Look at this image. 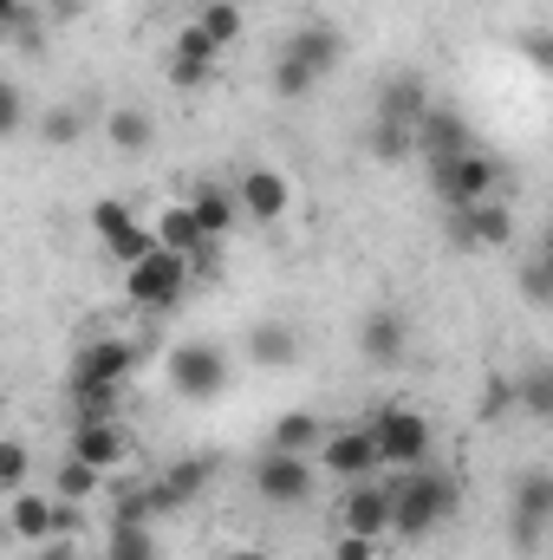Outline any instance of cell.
<instances>
[{
  "mask_svg": "<svg viewBox=\"0 0 553 560\" xmlns=\"http://www.w3.org/2000/svg\"><path fill=\"white\" fill-rule=\"evenodd\" d=\"M449 242L456 248H508L515 242V209L502 196L469 202V209H449Z\"/></svg>",
  "mask_w": 553,
  "mask_h": 560,
  "instance_id": "cell-12",
  "label": "cell"
},
{
  "mask_svg": "<svg viewBox=\"0 0 553 560\" xmlns=\"http://www.w3.org/2000/svg\"><path fill=\"white\" fill-rule=\"evenodd\" d=\"M26 20V0H0V33H13Z\"/></svg>",
  "mask_w": 553,
  "mask_h": 560,
  "instance_id": "cell-42",
  "label": "cell"
},
{
  "mask_svg": "<svg viewBox=\"0 0 553 560\" xmlns=\"http://www.w3.org/2000/svg\"><path fill=\"white\" fill-rule=\"evenodd\" d=\"M183 209H189V222L202 229V242H215V235H228V229L242 222V215H235V196H228V189H215V183H202Z\"/></svg>",
  "mask_w": 553,
  "mask_h": 560,
  "instance_id": "cell-23",
  "label": "cell"
},
{
  "mask_svg": "<svg viewBox=\"0 0 553 560\" xmlns=\"http://www.w3.org/2000/svg\"><path fill=\"white\" fill-rule=\"evenodd\" d=\"M92 235H98V248L118 261V268H131L138 255H150L156 242H150V222H138V209L131 202H118V196H105V202H92Z\"/></svg>",
  "mask_w": 553,
  "mask_h": 560,
  "instance_id": "cell-7",
  "label": "cell"
},
{
  "mask_svg": "<svg viewBox=\"0 0 553 560\" xmlns=\"http://www.w3.org/2000/svg\"><path fill=\"white\" fill-rule=\"evenodd\" d=\"M66 456H79V463H92V469H118L125 456H131V430L118 418H105V423H72V443H66Z\"/></svg>",
  "mask_w": 553,
  "mask_h": 560,
  "instance_id": "cell-17",
  "label": "cell"
},
{
  "mask_svg": "<svg viewBox=\"0 0 553 560\" xmlns=\"http://www.w3.org/2000/svg\"><path fill=\"white\" fill-rule=\"evenodd\" d=\"M339 535H358V541H385L391 535V502H385V482H345L339 495Z\"/></svg>",
  "mask_w": 553,
  "mask_h": 560,
  "instance_id": "cell-15",
  "label": "cell"
},
{
  "mask_svg": "<svg viewBox=\"0 0 553 560\" xmlns=\"http://www.w3.org/2000/svg\"><path fill=\"white\" fill-rule=\"evenodd\" d=\"M319 436H326V423L313 411H280L268 423V450H280V456H306V450H319Z\"/></svg>",
  "mask_w": 553,
  "mask_h": 560,
  "instance_id": "cell-24",
  "label": "cell"
},
{
  "mask_svg": "<svg viewBox=\"0 0 553 560\" xmlns=\"http://www.w3.org/2000/svg\"><path fill=\"white\" fill-rule=\"evenodd\" d=\"M385 502H391V535L423 541V535H436V528L456 515L462 482H456L449 469H423V463H416V469H391Z\"/></svg>",
  "mask_w": 553,
  "mask_h": 560,
  "instance_id": "cell-1",
  "label": "cell"
},
{
  "mask_svg": "<svg viewBox=\"0 0 553 560\" xmlns=\"http://www.w3.org/2000/svg\"><path fill=\"white\" fill-rule=\"evenodd\" d=\"M131 372H138V346H131V339H118V332H98V339H85V346H79L72 378H66V385H105V392H125V385H131Z\"/></svg>",
  "mask_w": 553,
  "mask_h": 560,
  "instance_id": "cell-8",
  "label": "cell"
},
{
  "mask_svg": "<svg viewBox=\"0 0 553 560\" xmlns=\"http://www.w3.org/2000/svg\"><path fill=\"white\" fill-rule=\"evenodd\" d=\"M515 405H521L534 423L553 418V372H548V365H528V372L515 378Z\"/></svg>",
  "mask_w": 553,
  "mask_h": 560,
  "instance_id": "cell-29",
  "label": "cell"
},
{
  "mask_svg": "<svg viewBox=\"0 0 553 560\" xmlns=\"http://www.w3.org/2000/svg\"><path fill=\"white\" fill-rule=\"evenodd\" d=\"M416 150H423V156H430V163H443V156H456V150H469V118H462V112H449V105H430V112H423V118H416Z\"/></svg>",
  "mask_w": 553,
  "mask_h": 560,
  "instance_id": "cell-19",
  "label": "cell"
},
{
  "mask_svg": "<svg viewBox=\"0 0 553 560\" xmlns=\"http://www.w3.org/2000/svg\"><path fill=\"white\" fill-rule=\"evenodd\" d=\"M7 541H13V535H7V515H0V548H7Z\"/></svg>",
  "mask_w": 553,
  "mask_h": 560,
  "instance_id": "cell-44",
  "label": "cell"
},
{
  "mask_svg": "<svg viewBox=\"0 0 553 560\" xmlns=\"http://www.w3.org/2000/svg\"><path fill=\"white\" fill-rule=\"evenodd\" d=\"M20 131H26V92L13 79H0V143L20 138Z\"/></svg>",
  "mask_w": 553,
  "mask_h": 560,
  "instance_id": "cell-36",
  "label": "cell"
},
{
  "mask_svg": "<svg viewBox=\"0 0 553 560\" xmlns=\"http://www.w3.org/2000/svg\"><path fill=\"white\" fill-rule=\"evenodd\" d=\"M378 555V541H358V535H339L332 541V560H372Z\"/></svg>",
  "mask_w": 553,
  "mask_h": 560,
  "instance_id": "cell-40",
  "label": "cell"
},
{
  "mask_svg": "<svg viewBox=\"0 0 553 560\" xmlns=\"http://www.w3.org/2000/svg\"><path fill=\"white\" fill-rule=\"evenodd\" d=\"M196 26L209 33V46H215V52H228V46L242 39V0H202Z\"/></svg>",
  "mask_w": 553,
  "mask_h": 560,
  "instance_id": "cell-28",
  "label": "cell"
},
{
  "mask_svg": "<svg viewBox=\"0 0 553 560\" xmlns=\"http://www.w3.org/2000/svg\"><path fill=\"white\" fill-rule=\"evenodd\" d=\"M150 522H156L150 489H125V495L111 502V528H150Z\"/></svg>",
  "mask_w": 553,
  "mask_h": 560,
  "instance_id": "cell-34",
  "label": "cell"
},
{
  "mask_svg": "<svg viewBox=\"0 0 553 560\" xmlns=\"http://www.w3.org/2000/svg\"><path fill=\"white\" fill-rule=\"evenodd\" d=\"M105 560H156V541H150V528H111V541H105Z\"/></svg>",
  "mask_w": 553,
  "mask_h": 560,
  "instance_id": "cell-35",
  "label": "cell"
},
{
  "mask_svg": "<svg viewBox=\"0 0 553 560\" xmlns=\"http://www.w3.org/2000/svg\"><path fill=\"white\" fill-rule=\"evenodd\" d=\"M150 242H156V248H176V255H196V248H202V229L189 222V209H183V202H169V209H156Z\"/></svg>",
  "mask_w": 553,
  "mask_h": 560,
  "instance_id": "cell-25",
  "label": "cell"
},
{
  "mask_svg": "<svg viewBox=\"0 0 553 560\" xmlns=\"http://www.w3.org/2000/svg\"><path fill=\"white\" fill-rule=\"evenodd\" d=\"M98 489H105V469H92V463L66 456V463L52 469V489H46V495H59V502H92Z\"/></svg>",
  "mask_w": 553,
  "mask_h": 560,
  "instance_id": "cell-27",
  "label": "cell"
},
{
  "mask_svg": "<svg viewBox=\"0 0 553 560\" xmlns=\"http://www.w3.org/2000/svg\"><path fill=\"white\" fill-rule=\"evenodd\" d=\"M299 326L293 319H261L255 332H248V359L261 365V372H293L299 365Z\"/></svg>",
  "mask_w": 553,
  "mask_h": 560,
  "instance_id": "cell-20",
  "label": "cell"
},
{
  "mask_svg": "<svg viewBox=\"0 0 553 560\" xmlns=\"http://www.w3.org/2000/svg\"><path fill=\"white\" fill-rule=\"evenodd\" d=\"M502 163L489 156V150H456V156H443V163H430V189H436V202L443 209H469V202H489V196H502Z\"/></svg>",
  "mask_w": 553,
  "mask_h": 560,
  "instance_id": "cell-2",
  "label": "cell"
},
{
  "mask_svg": "<svg viewBox=\"0 0 553 560\" xmlns=\"http://www.w3.org/2000/svg\"><path fill=\"white\" fill-rule=\"evenodd\" d=\"M502 411H515V378H489V392H482V423H495Z\"/></svg>",
  "mask_w": 553,
  "mask_h": 560,
  "instance_id": "cell-38",
  "label": "cell"
},
{
  "mask_svg": "<svg viewBox=\"0 0 553 560\" xmlns=\"http://www.w3.org/2000/svg\"><path fill=\"white\" fill-rule=\"evenodd\" d=\"M521 293H528L534 306H548V300H553V261H548V255L521 261Z\"/></svg>",
  "mask_w": 553,
  "mask_h": 560,
  "instance_id": "cell-37",
  "label": "cell"
},
{
  "mask_svg": "<svg viewBox=\"0 0 553 560\" xmlns=\"http://www.w3.org/2000/svg\"><path fill=\"white\" fill-rule=\"evenodd\" d=\"M235 215L242 222H255V229H274V222H286L293 215V183L280 176L274 163H248L242 176H235Z\"/></svg>",
  "mask_w": 553,
  "mask_h": 560,
  "instance_id": "cell-6",
  "label": "cell"
},
{
  "mask_svg": "<svg viewBox=\"0 0 553 560\" xmlns=\"http://www.w3.org/2000/svg\"><path fill=\"white\" fill-rule=\"evenodd\" d=\"M7 535L26 541V548L52 541V495H39V489H13V495H7Z\"/></svg>",
  "mask_w": 553,
  "mask_h": 560,
  "instance_id": "cell-22",
  "label": "cell"
},
{
  "mask_svg": "<svg viewBox=\"0 0 553 560\" xmlns=\"http://www.w3.org/2000/svg\"><path fill=\"white\" fill-rule=\"evenodd\" d=\"M430 105H436V98H430L423 72H391V79L378 85V105H372V118H385V125H404V131H416V118H423Z\"/></svg>",
  "mask_w": 553,
  "mask_h": 560,
  "instance_id": "cell-18",
  "label": "cell"
},
{
  "mask_svg": "<svg viewBox=\"0 0 553 560\" xmlns=\"http://www.w3.org/2000/svg\"><path fill=\"white\" fill-rule=\"evenodd\" d=\"M255 495H261V509H299V502L313 495V463H306V456L261 450V463H255Z\"/></svg>",
  "mask_w": 553,
  "mask_h": 560,
  "instance_id": "cell-11",
  "label": "cell"
},
{
  "mask_svg": "<svg viewBox=\"0 0 553 560\" xmlns=\"http://www.w3.org/2000/svg\"><path fill=\"white\" fill-rule=\"evenodd\" d=\"M189 280H196V255L150 248V255H138L125 268V293H131V306H143V313H169L189 293Z\"/></svg>",
  "mask_w": 553,
  "mask_h": 560,
  "instance_id": "cell-3",
  "label": "cell"
},
{
  "mask_svg": "<svg viewBox=\"0 0 553 560\" xmlns=\"http://www.w3.org/2000/svg\"><path fill=\"white\" fill-rule=\"evenodd\" d=\"M66 398H72V423H105V418H118V398H125V392H105V385H66Z\"/></svg>",
  "mask_w": 553,
  "mask_h": 560,
  "instance_id": "cell-30",
  "label": "cell"
},
{
  "mask_svg": "<svg viewBox=\"0 0 553 560\" xmlns=\"http://www.w3.org/2000/svg\"><path fill=\"white\" fill-rule=\"evenodd\" d=\"M215 59H222V52H215V46H209V33L189 20V26L176 33V52H169V79H176V85H209V79H215Z\"/></svg>",
  "mask_w": 553,
  "mask_h": 560,
  "instance_id": "cell-21",
  "label": "cell"
},
{
  "mask_svg": "<svg viewBox=\"0 0 553 560\" xmlns=\"http://www.w3.org/2000/svg\"><path fill=\"white\" fill-rule=\"evenodd\" d=\"M358 352H365L372 372H398L404 352H411V319L398 306H372L365 326H358Z\"/></svg>",
  "mask_w": 553,
  "mask_h": 560,
  "instance_id": "cell-13",
  "label": "cell"
},
{
  "mask_svg": "<svg viewBox=\"0 0 553 560\" xmlns=\"http://www.w3.org/2000/svg\"><path fill=\"white\" fill-rule=\"evenodd\" d=\"M365 156H372V163H385V170H398L404 156H416V138L404 131V125L372 118V125H365Z\"/></svg>",
  "mask_w": 553,
  "mask_h": 560,
  "instance_id": "cell-26",
  "label": "cell"
},
{
  "mask_svg": "<svg viewBox=\"0 0 553 560\" xmlns=\"http://www.w3.org/2000/svg\"><path fill=\"white\" fill-rule=\"evenodd\" d=\"M0 430H7V405H0Z\"/></svg>",
  "mask_w": 553,
  "mask_h": 560,
  "instance_id": "cell-45",
  "label": "cell"
},
{
  "mask_svg": "<svg viewBox=\"0 0 553 560\" xmlns=\"http://www.w3.org/2000/svg\"><path fill=\"white\" fill-rule=\"evenodd\" d=\"M222 560H268V555H261V548H228Z\"/></svg>",
  "mask_w": 553,
  "mask_h": 560,
  "instance_id": "cell-43",
  "label": "cell"
},
{
  "mask_svg": "<svg viewBox=\"0 0 553 560\" xmlns=\"http://www.w3.org/2000/svg\"><path fill=\"white\" fill-rule=\"evenodd\" d=\"M33 131H39V143L66 150V143H79V138H85V112H79V105H52V112H46V118H39Z\"/></svg>",
  "mask_w": 553,
  "mask_h": 560,
  "instance_id": "cell-32",
  "label": "cell"
},
{
  "mask_svg": "<svg viewBox=\"0 0 553 560\" xmlns=\"http://www.w3.org/2000/svg\"><path fill=\"white\" fill-rule=\"evenodd\" d=\"M169 385H176V398H189V405L222 398V392H228V352L209 346V339L176 346V352H169Z\"/></svg>",
  "mask_w": 553,
  "mask_h": 560,
  "instance_id": "cell-5",
  "label": "cell"
},
{
  "mask_svg": "<svg viewBox=\"0 0 553 560\" xmlns=\"http://www.w3.org/2000/svg\"><path fill=\"white\" fill-rule=\"evenodd\" d=\"M553 528V476L548 469H521V482H515V555H541V541H548Z\"/></svg>",
  "mask_w": 553,
  "mask_h": 560,
  "instance_id": "cell-10",
  "label": "cell"
},
{
  "mask_svg": "<svg viewBox=\"0 0 553 560\" xmlns=\"http://www.w3.org/2000/svg\"><path fill=\"white\" fill-rule=\"evenodd\" d=\"M521 52H528V66H548V59H553L548 26H528V33H521Z\"/></svg>",
  "mask_w": 553,
  "mask_h": 560,
  "instance_id": "cell-39",
  "label": "cell"
},
{
  "mask_svg": "<svg viewBox=\"0 0 553 560\" xmlns=\"http://www.w3.org/2000/svg\"><path fill=\"white\" fill-rule=\"evenodd\" d=\"M280 59H286V66H299V72L319 85V79H332V72H339V59H345V33H339L332 20H299V26L286 33Z\"/></svg>",
  "mask_w": 553,
  "mask_h": 560,
  "instance_id": "cell-9",
  "label": "cell"
},
{
  "mask_svg": "<svg viewBox=\"0 0 553 560\" xmlns=\"http://www.w3.org/2000/svg\"><path fill=\"white\" fill-rule=\"evenodd\" d=\"M215 482V463L209 456H176L156 482H143L150 489V509L156 515H176V509H189V502H202V489Z\"/></svg>",
  "mask_w": 553,
  "mask_h": 560,
  "instance_id": "cell-14",
  "label": "cell"
},
{
  "mask_svg": "<svg viewBox=\"0 0 553 560\" xmlns=\"http://www.w3.org/2000/svg\"><path fill=\"white\" fill-rule=\"evenodd\" d=\"M365 430H372L378 469H416V463H430L436 430H430V418H423L416 405H385V411L365 423Z\"/></svg>",
  "mask_w": 553,
  "mask_h": 560,
  "instance_id": "cell-4",
  "label": "cell"
},
{
  "mask_svg": "<svg viewBox=\"0 0 553 560\" xmlns=\"http://www.w3.org/2000/svg\"><path fill=\"white\" fill-rule=\"evenodd\" d=\"M319 463H326V476H339V482H365V476H378L372 430H365V423H352V430H326V436H319Z\"/></svg>",
  "mask_w": 553,
  "mask_h": 560,
  "instance_id": "cell-16",
  "label": "cell"
},
{
  "mask_svg": "<svg viewBox=\"0 0 553 560\" xmlns=\"http://www.w3.org/2000/svg\"><path fill=\"white\" fill-rule=\"evenodd\" d=\"M26 482H33V450L0 430V489L13 495V489H26Z\"/></svg>",
  "mask_w": 553,
  "mask_h": 560,
  "instance_id": "cell-33",
  "label": "cell"
},
{
  "mask_svg": "<svg viewBox=\"0 0 553 560\" xmlns=\"http://www.w3.org/2000/svg\"><path fill=\"white\" fill-rule=\"evenodd\" d=\"M39 560H79V548H72V541H59V535H52V541H39Z\"/></svg>",
  "mask_w": 553,
  "mask_h": 560,
  "instance_id": "cell-41",
  "label": "cell"
},
{
  "mask_svg": "<svg viewBox=\"0 0 553 560\" xmlns=\"http://www.w3.org/2000/svg\"><path fill=\"white\" fill-rule=\"evenodd\" d=\"M105 138L131 156V150H150V138H156V131H150V118H143L138 105H118V112L105 118Z\"/></svg>",
  "mask_w": 553,
  "mask_h": 560,
  "instance_id": "cell-31",
  "label": "cell"
}]
</instances>
